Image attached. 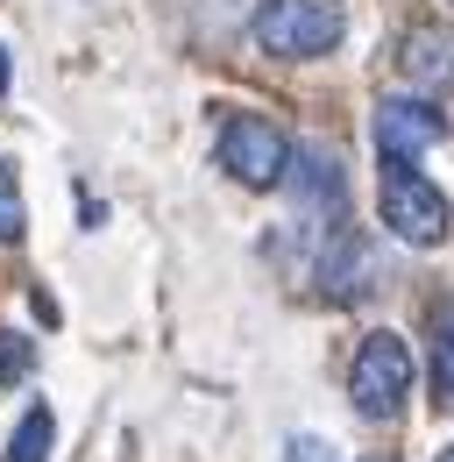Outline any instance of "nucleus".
Returning <instances> with one entry per match:
<instances>
[{
    "label": "nucleus",
    "mask_w": 454,
    "mask_h": 462,
    "mask_svg": "<svg viewBox=\"0 0 454 462\" xmlns=\"http://www.w3.org/2000/svg\"><path fill=\"white\" fill-rule=\"evenodd\" d=\"M284 185H291V221L305 228V249H320L334 228H348V164L334 143H298Z\"/></svg>",
    "instance_id": "1"
},
{
    "label": "nucleus",
    "mask_w": 454,
    "mask_h": 462,
    "mask_svg": "<svg viewBox=\"0 0 454 462\" xmlns=\"http://www.w3.org/2000/svg\"><path fill=\"white\" fill-rule=\"evenodd\" d=\"M348 405L369 427L404 420V405H412V348H404V335H391V328L362 335L355 363H348Z\"/></svg>",
    "instance_id": "2"
},
{
    "label": "nucleus",
    "mask_w": 454,
    "mask_h": 462,
    "mask_svg": "<svg viewBox=\"0 0 454 462\" xmlns=\"http://www.w3.org/2000/svg\"><path fill=\"white\" fill-rule=\"evenodd\" d=\"M377 221L404 242V249H440L454 235V207L448 192L412 164H384V185H377Z\"/></svg>",
    "instance_id": "3"
},
{
    "label": "nucleus",
    "mask_w": 454,
    "mask_h": 462,
    "mask_svg": "<svg viewBox=\"0 0 454 462\" xmlns=\"http://www.w3.org/2000/svg\"><path fill=\"white\" fill-rule=\"evenodd\" d=\"M340 29H348L340 0H263L249 22L256 51H270V58H327L340 51Z\"/></svg>",
    "instance_id": "4"
},
{
    "label": "nucleus",
    "mask_w": 454,
    "mask_h": 462,
    "mask_svg": "<svg viewBox=\"0 0 454 462\" xmlns=\"http://www.w3.org/2000/svg\"><path fill=\"white\" fill-rule=\"evenodd\" d=\"M213 157H221V171L234 178V185L270 192V185H284V171H291V135L263 115H227Z\"/></svg>",
    "instance_id": "5"
},
{
    "label": "nucleus",
    "mask_w": 454,
    "mask_h": 462,
    "mask_svg": "<svg viewBox=\"0 0 454 462\" xmlns=\"http://www.w3.org/2000/svg\"><path fill=\"white\" fill-rule=\"evenodd\" d=\"M313 278H320V299H334V306H355V299H369V291L384 285V263H377L369 235L334 228L327 242H320V249H313Z\"/></svg>",
    "instance_id": "6"
},
{
    "label": "nucleus",
    "mask_w": 454,
    "mask_h": 462,
    "mask_svg": "<svg viewBox=\"0 0 454 462\" xmlns=\"http://www.w3.org/2000/svg\"><path fill=\"white\" fill-rule=\"evenodd\" d=\"M377 157L384 164H419L440 135H448V121L426 107V93H391V100H377Z\"/></svg>",
    "instance_id": "7"
},
{
    "label": "nucleus",
    "mask_w": 454,
    "mask_h": 462,
    "mask_svg": "<svg viewBox=\"0 0 454 462\" xmlns=\"http://www.w3.org/2000/svg\"><path fill=\"white\" fill-rule=\"evenodd\" d=\"M397 71L412 93H454V29H433V22H412L404 43H397Z\"/></svg>",
    "instance_id": "8"
},
{
    "label": "nucleus",
    "mask_w": 454,
    "mask_h": 462,
    "mask_svg": "<svg viewBox=\"0 0 454 462\" xmlns=\"http://www.w3.org/2000/svg\"><path fill=\"white\" fill-rule=\"evenodd\" d=\"M50 441H57L50 405H29L22 427H14V441H7V462H50Z\"/></svg>",
    "instance_id": "9"
},
{
    "label": "nucleus",
    "mask_w": 454,
    "mask_h": 462,
    "mask_svg": "<svg viewBox=\"0 0 454 462\" xmlns=\"http://www.w3.org/2000/svg\"><path fill=\"white\" fill-rule=\"evenodd\" d=\"M29 235V207H22V185H14V171L0 164V242H22Z\"/></svg>",
    "instance_id": "10"
},
{
    "label": "nucleus",
    "mask_w": 454,
    "mask_h": 462,
    "mask_svg": "<svg viewBox=\"0 0 454 462\" xmlns=\"http://www.w3.org/2000/svg\"><path fill=\"white\" fill-rule=\"evenodd\" d=\"M29 363H36V348H29V335H14V328H0V384H22V377H29Z\"/></svg>",
    "instance_id": "11"
},
{
    "label": "nucleus",
    "mask_w": 454,
    "mask_h": 462,
    "mask_svg": "<svg viewBox=\"0 0 454 462\" xmlns=\"http://www.w3.org/2000/svg\"><path fill=\"white\" fill-rule=\"evenodd\" d=\"M433 392L454 399V313H440V335H433Z\"/></svg>",
    "instance_id": "12"
},
{
    "label": "nucleus",
    "mask_w": 454,
    "mask_h": 462,
    "mask_svg": "<svg viewBox=\"0 0 454 462\" xmlns=\"http://www.w3.org/2000/svg\"><path fill=\"white\" fill-rule=\"evenodd\" d=\"M284 462H334L327 456V441H320V434H298V441H291V456Z\"/></svg>",
    "instance_id": "13"
},
{
    "label": "nucleus",
    "mask_w": 454,
    "mask_h": 462,
    "mask_svg": "<svg viewBox=\"0 0 454 462\" xmlns=\"http://www.w3.org/2000/svg\"><path fill=\"white\" fill-rule=\"evenodd\" d=\"M0 93H7V43H0Z\"/></svg>",
    "instance_id": "14"
},
{
    "label": "nucleus",
    "mask_w": 454,
    "mask_h": 462,
    "mask_svg": "<svg viewBox=\"0 0 454 462\" xmlns=\"http://www.w3.org/2000/svg\"><path fill=\"white\" fill-rule=\"evenodd\" d=\"M433 462H454V441H448V448H440V456H433Z\"/></svg>",
    "instance_id": "15"
},
{
    "label": "nucleus",
    "mask_w": 454,
    "mask_h": 462,
    "mask_svg": "<svg viewBox=\"0 0 454 462\" xmlns=\"http://www.w3.org/2000/svg\"><path fill=\"white\" fill-rule=\"evenodd\" d=\"M362 462H391V456H362Z\"/></svg>",
    "instance_id": "16"
},
{
    "label": "nucleus",
    "mask_w": 454,
    "mask_h": 462,
    "mask_svg": "<svg viewBox=\"0 0 454 462\" xmlns=\"http://www.w3.org/2000/svg\"><path fill=\"white\" fill-rule=\"evenodd\" d=\"M448 7H454V0H448Z\"/></svg>",
    "instance_id": "17"
}]
</instances>
